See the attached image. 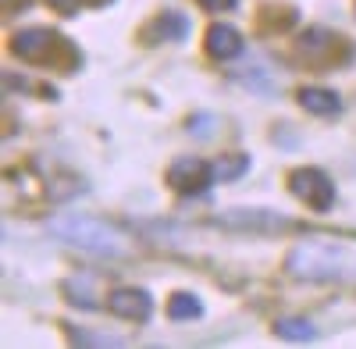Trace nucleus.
<instances>
[{
  "label": "nucleus",
  "instance_id": "nucleus-10",
  "mask_svg": "<svg viewBox=\"0 0 356 349\" xmlns=\"http://www.w3.org/2000/svg\"><path fill=\"white\" fill-rule=\"evenodd\" d=\"M275 332L282 339H289V342H310V339H317V328L310 321H303V317H278Z\"/></svg>",
  "mask_w": 356,
  "mask_h": 349
},
{
  "label": "nucleus",
  "instance_id": "nucleus-11",
  "mask_svg": "<svg viewBox=\"0 0 356 349\" xmlns=\"http://www.w3.org/2000/svg\"><path fill=\"white\" fill-rule=\"evenodd\" d=\"M250 168V161L246 157H239V154H228V157H221L218 164H214V174L218 179H239V174Z\"/></svg>",
  "mask_w": 356,
  "mask_h": 349
},
{
  "label": "nucleus",
  "instance_id": "nucleus-8",
  "mask_svg": "<svg viewBox=\"0 0 356 349\" xmlns=\"http://www.w3.org/2000/svg\"><path fill=\"white\" fill-rule=\"evenodd\" d=\"M300 104L310 111V114H339V97L332 90H324V86H303L300 90Z\"/></svg>",
  "mask_w": 356,
  "mask_h": 349
},
{
  "label": "nucleus",
  "instance_id": "nucleus-1",
  "mask_svg": "<svg viewBox=\"0 0 356 349\" xmlns=\"http://www.w3.org/2000/svg\"><path fill=\"white\" fill-rule=\"evenodd\" d=\"M47 232L54 239H61L72 250L93 253V257H122L129 250L125 236L118 228H111L107 221L86 218V214H61L47 225Z\"/></svg>",
  "mask_w": 356,
  "mask_h": 349
},
{
  "label": "nucleus",
  "instance_id": "nucleus-3",
  "mask_svg": "<svg viewBox=\"0 0 356 349\" xmlns=\"http://www.w3.org/2000/svg\"><path fill=\"white\" fill-rule=\"evenodd\" d=\"M292 196L300 203H307L310 211L324 214L335 203V186L321 168H300V171H292Z\"/></svg>",
  "mask_w": 356,
  "mask_h": 349
},
{
  "label": "nucleus",
  "instance_id": "nucleus-14",
  "mask_svg": "<svg viewBox=\"0 0 356 349\" xmlns=\"http://www.w3.org/2000/svg\"><path fill=\"white\" fill-rule=\"evenodd\" d=\"M235 4H239V0H200V8H207V11H232Z\"/></svg>",
  "mask_w": 356,
  "mask_h": 349
},
{
  "label": "nucleus",
  "instance_id": "nucleus-7",
  "mask_svg": "<svg viewBox=\"0 0 356 349\" xmlns=\"http://www.w3.org/2000/svg\"><path fill=\"white\" fill-rule=\"evenodd\" d=\"M50 43H54V36L47 33V29H18V33L11 36V50L22 57V61H43Z\"/></svg>",
  "mask_w": 356,
  "mask_h": 349
},
{
  "label": "nucleus",
  "instance_id": "nucleus-6",
  "mask_svg": "<svg viewBox=\"0 0 356 349\" xmlns=\"http://www.w3.org/2000/svg\"><path fill=\"white\" fill-rule=\"evenodd\" d=\"M207 50H211V57H218V61H228V57H239L243 54V33L235 25H211L207 29Z\"/></svg>",
  "mask_w": 356,
  "mask_h": 349
},
{
  "label": "nucleus",
  "instance_id": "nucleus-2",
  "mask_svg": "<svg viewBox=\"0 0 356 349\" xmlns=\"http://www.w3.org/2000/svg\"><path fill=\"white\" fill-rule=\"evenodd\" d=\"M289 275L296 278H310V282H335V278H353L356 275V253H349L339 243H324V239H310L292 246L289 260H285Z\"/></svg>",
  "mask_w": 356,
  "mask_h": 349
},
{
  "label": "nucleus",
  "instance_id": "nucleus-13",
  "mask_svg": "<svg viewBox=\"0 0 356 349\" xmlns=\"http://www.w3.org/2000/svg\"><path fill=\"white\" fill-rule=\"evenodd\" d=\"M65 289H68V296H72V300H75L79 307H93V293H89V285H86L82 278H75V282H68Z\"/></svg>",
  "mask_w": 356,
  "mask_h": 349
},
{
  "label": "nucleus",
  "instance_id": "nucleus-16",
  "mask_svg": "<svg viewBox=\"0 0 356 349\" xmlns=\"http://www.w3.org/2000/svg\"><path fill=\"white\" fill-rule=\"evenodd\" d=\"M50 4H54L57 11H75V8H79V0H50Z\"/></svg>",
  "mask_w": 356,
  "mask_h": 349
},
{
  "label": "nucleus",
  "instance_id": "nucleus-9",
  "mask_svg": "<svg viewBox=\"0 0 356 349\" xmlns=\"http://www.w3.org/2000/svg\"><path fill=\"white\" fill-rule=\"evenodd\" d=\"M168 317L171 321H196V317H203V303L193 293H175L168 300Z\"/></svg>",
  "mask_w": 356,
  "mask_h": 349
},
{
  "label": "nucleus",
  "instance_id": "nucleus-5",
  "mask_svg": "<svg viewBox=\"0 0 356 349\" xmlns=\"http://www.w3.org/2000/svg\"><path fill=\"white\" fill-rule=\"evenodd\" d=\"M107 303L118 317H125V321H146V317L154 314V300H150V293H143V289H118V293H111Z\"/></svg>",
  "mask_w": 356,
  "mask_h": 349
},
{
  "label": "nucleus",
  "instance_id": "nucleus-12",
  "mask_svg": "<svg viewBox=\"0 0 356 349\" xmlns=\"http://www.w3.org/2000/svg\"><path fill=\"white\" fill-rule=\"evenodd\" d=\"M214 129H218V122L211 118V114H196V118L189 122V132H193L196 139H207V136H214Z\"/></svg>",
  "mask_w": 356,
  "mask_h": 349
},
{
  "label": "nucleus",
  "instance_id": "nucleus-15",
  "mask_svg": "<svg viewBox=\"0 0 356 349\" xmlns=\"http://www.w3.org/2000/svg\"><path fill=\"white\" fill-rule=\"evenodd\" d=\"M75 342H97V346H122L125 339H107V335H75Z\"/></svg>",
  "mask_w": 356,
  "mask_h": 349
},
{
  "label": "nucleus",
  "instance_id": "nucleus-4",
  "mask_svg": "<svg viewBox=\"0 0 356 349\" xmlns=\"http://www.w3.org/2000/svg\"><path fill=\"white\" fill-rule=\"evenodd\" d=\"M214 179H218L214 164H207V161H200V157H178V161L168 168V186H171L175 193H186V196L203 193Z\"/></svg>",
  "mask_w": 356,
  "mask_h": 349
}]
</instances>
